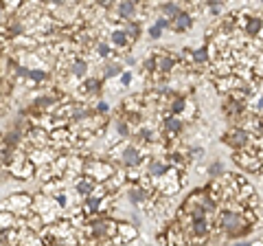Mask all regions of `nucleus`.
<instances>
[{
  "instance_id": "f3484780",
  "label": "nucleus",
  "mask_w": 263,
  "mask_h": 246,
  "mask_svg": "<svg viewBox=\"0 0 263 246\" xmlns=\"http://www.w3.org/2000/svg\"><path fill=\"white\" fill-rule=\"evenodd\" d=\"M222 174H224V163L222 161H213V163H210V165H208V176H210V178L217 180Z\"/></svg>"
},
{
  "instance_id": "aec40b11",
  "label": "nucleus",
  "mask_w": 263,
  "mask_h": 246,
  "mask_svg": "<svg viewBox=\"0 0 263 246\" xmlns=\"http://www.w3.org/2000/svg\"><path fill=\"white\" fill-rule=\"evenodd\" d=\"M147 35H149V40H158L162 35V29H160V26H156V24H151L147 29Z\"/></svg>"
},
{
  "instance_id": "7ed1b4c3",
  "label": "nucleus",
  "mask_w": 263,
  "mask_h": 246,
  "mask_svg": "<svg viewBox=\"0 0 263 246\" xmlns=\"http://www.w3.org/2000/svg\"><path fill=\"white\" fill-rule=\"evenodd\" d=\"M184 132V121L180 117H173V114L167 112L160 121V136H162V143L165 141H171L175 136H180Z\"/></svg>"
},
{
  "instance_id": "f03ea898",
  "label": "nucleus",
  "mask_w": 263,
  "mask_h": 246,
  "mask_svg": "<svg viewBox=\"0 0 263 246\" xmlns=\"http://www.w3.org/2000/svg\"><path fill=\"white\" fill-rule=\"evenodd\" d=\"M101 88H103V79L101 77H86L77 88H75V101H81V103H88L90 99L101 95Z\"/></svg>"
},
{
  "instance_id": "b1692460",
  "label": "nucleus",
  "mask_w": 263,
  "mask_h": 246,
  "mask_svg": "<svg viewBox=\"0 0 263 246\" xmlns=\"http://www.w3.org/2000/svg\"><path fill=\"white\" fill-rule=\"evenodd\" d=\"M252 246H263V242H254V244Z\"/></svg>"
},
{
  "instance_id": "4be33fe9",
  "label": "nucleus",
  "mask_w": 263,
  "mask_h": 246,
  "mask_svg": "<svg viewBox=\"0 0 263 246\" xmlns=\"http://www.w3.org/2000/svg\"><path fill=\"white\" fill-rule=\"evenodd\" d=\"M4 114H7V101H0V119H2L4 117Z\"/></svg>"
},
{
  "instance_id": "5701e85b",
  "label": "nucleus",
  "mask_w": 263,
  "mask_h": 246,
  "mask_svg": "<svg viewBox=\"0 0 263 246\" xmlns=\"http://www.w3.org/2000/svg\"><path fill=\"white\" fill-rule=\"evenodd\" d=\"M232 246H252V244H250V242H235Z\"/></svg>"
},
{
  "instance_id": "4468645a",
  "label": "nucleus",
  "mask_w": 263,
  "mask_h": 246,
  "mask_svg": "<svg viewBox=\"0 0 263 246\" xmlns=\"http://www.w3.org/2000/svg\"><path fill=\"white\" fill-rule=\"evenodd\" d=\"M123 29H125V33H127V38H130L132 44H134L136 40L140 38V20H136V22H125V24H123Z\"/></svg>"
},
{
  "instance_id": "f8f14e48",
  "label": "nucleus",
  "mask_w": 263,
  "mask_h": 246,
  "mask_svg": "<svg viewBox=\"0 0 263 246\" xmlns=\"http://www.w3.org/2000/svg\"><path fill=\"white\" fill-rule=\"evenodd\" d=\"M182 11H184V9L180 7L178 2H165V4H160V13H162V16H165L169 22L173 20V18H178Z\"/></svg>"
},
{
  "instance_id": "dca6fc26",
  "label": "nucleus",
  "mask_w": 263,
  "mask_h": 246,
  "mask_svg": "<svg viewBox=\"0 0 263 246\" xmlns=\"http://www.w3.org/2000/svg\"><path fill=\"white\" fill-rule=\"evenodd\" d=\"M208 62V46L193 48V64H206Z\"/></svg>"
},
{
  "instance_id": "393cba45",
  "label": "nucleus",
  "mask_w": 263,
  "mask_h": 246,
  "mask_svg": "<svg viewBox=\"0 0 263 246\" xmlns=\"http://www.w3.org/2000/svg\"><path fill=\"white\" fill-rule=\"evenodd\" d=\"M81 246H94V244H81Z\"/></svg>"
},
{
  "instance_id": "a211bd4d",
  "label": "nucleus",
  "mask_w": 263,
  "mask_h": 246,
  "mask_svg": "<svg viewBox=\"0 0 263 246\" xmlns=\"http://www.w3.org/2000/svg\"><path fill=\"white\" fill-rule=\"evenodd\" d=\"M53 200H55V205H57V209H59V211L68 209V193H66V191L57 193V196L53 198Z\"/></svg>"
},
{
  "instance_id": "ddd939ff",
  "label": "nucleus",
  "mask_w": 263,
  "mask_h": 246,
  "mask_svg": "<svg viewBox=\"0 0 263 246\" xmlns=\"http://www.w3.org/2000/svg\"><path fill=\"white\" fill-rule=\"evenodd\" d=\"M9 228H18V215L0 211V231H9Z\"/></svg>"
},
{
  "instance_id": "6e6552de",
  "label": "nucleus",
  "mask_w": 263,
  "mask_h": 246,
  "mask_svg": "<svg viewBox=\"0 0 263 246\" xmlns=\"http://www.w3.org/2000/svg\"><path fill=\"white\" fill-rule=\"evenodd\" d=\"M96 184H99V183H96V180H92L90 176H79V180L73 184V189H75V193H77L79 202L86 200V198H90Z\"/></svg>"
},
{
  "instance_id": "39448f33",
  "label": "nucleus",
  "mask_w": 263,
  "mask_h": 246,
  "mask_svg": "<svg viewBox=\"0 0 263 246\" xmlns=\"http://www.w3.org/2000/svg\"><path fill=\"white\" fill-rule=\"evenodd\" d=\"M222 141L226 145H230V147H244L250 141V132L244 130V127H230V130L222 136Z\"/></svg>"
},
{
  "instance_id": "6ab92c4d",
  "label": "nucleus",
  "mask_w": 263,
  "mask_h": 246,
  "mask_svg": "<svg viewBox=\"0 0 263 246\" xmlns=\"http://www.w3.org/2000/svg\"><path fill=\"white\" fill-rule=\"evenodd\" d=\"M118 82H121V86H123V88H127L132 82H134V73H132V70H125V73H123L121 77H118Z\"/></svg>"
},
{
  "instance_id": "f257e3e1",
  "label": "nucleus",
  "mask_w": 263,
  "mask_h": 246,
  "mask_svg": "<svg viewBox=\"0 0 263 246\" xmlns=\"http://www.w3.org/2000/svg\"><path fill=\"white\" fill-rule=\"evenodd\" d=\"M217 226H222L230 237L248 233V224L244 222V215L235 213V211H222V215H217Z\"/></svg>"
},
{
  "instance_id": "0eeeda50",
  "label": "nucleus",
  "mask_w": 263,
  "mask_h": 246,
  "mask_svg": "<svg viewBox=\"0 0 263 246\" xmlns=\"http://www.w3.org/2000/svg\"><path fill=\"white\" fill-rule=\"evenodd\" d=\"M108 42L112 44L114 51H125V48L132 46V42H130V38H127V33H125V29H123V24L116 26V29H110Z\"/></svg>"
},
{
  "instance_id": "20e7f679",
  "label": "nucleus",
  "mask_w": 263,
  "mask_h": 246,
  "mask_svg": "<svg viewBox=\"0 0 263 246\" xmlns=\"http://www.w3.org/2000/svg\"><path fill=\"white\" fill-rule=\"evenodd\" d=\"M116 13V18L125 24V22H136L138 18V2H130V0H123V2H116L112 9Z\"/></svg>"
},
{
  "instance_id": "1a4fd4ad",
  "label": "nucleus",
  "mask_w": 263,
  "mask_h": 246,
  "mask_svg": "<svg viewBox=\"0 0 263 246\" xmlns=\"http://www.w3.org/2000/svg\"><path fill=\"white\" fill-rule=\"evenodd\" d=\"M125 70L127 68H125V64H123L121 57H116V60H108L103 64V75H101V79H103V83H105L108 79H112V77H121Z\"/></svg>"
},
{
  "instance_id": "9d476101",
  "label": "nucleus",
  "mask_w": 263,
  "mask_h": 246,
  "mask_svg": "<svg viewBox=\"0 0 263 246\" xmlns=\"http://www.w3.org/2000/svg\"><path fill=\"white\" fill-rule=\"evenodd\" d=\"M66 180L64 178H53V180H48V183H44L42 187H39V193H44V196H48V198H55L57 193H61V191H66Z\"/></svg>"
},
{
  "instance_id": "9b49d317",
  "label": "nucleus",
  "mask_w": 263,
  "mask_h": 246,
  "mask_svg": "<svg viewBox=\"0 0 263 246\" xmlns=\"http://www.w3.org/2000/svg\"><path fill=\"white\" fill-rule=\"evenodd\" d=\"M191 26H193V16H191V13H187V11H182L178 18H173V20H171L169 29L175 31V33H184V31H188Z\"/></svg>"
},
{
  "instance_id": "423d86ee",
  "label": "nucleus",
  "mask_w": 263,
  "mask_h": 246,
  "mask_svg": "<svg viewBox=\"0 0 263 246\" xmlns=\"http://www.w3.org/2000/svg\"><path fill=\"white\" fill-rule=\"evenodd\" d=\"M149 196H151V193H147L140 184H127L125 187V198H127V202H130L132 206H138L140 209V206L149 200Z\"/></svg>"
},
{
  "instance_id": "2eb2a0df",
  "label": "nucleus",
  "mask_w": 263,
  "mask_h": 246,
  "mask_svg": "<svg viewBox=\"0 0 263 246\" xmlns=\"http://www.w3.org/2000/svg\"><path fill=\"white\" fill-rule=\"evenodd\" d=\"M261 29H263V20L261 18H250L248 20V24H245V33L248 35H259L261 33Z\"/></svg>"
},
{
  "instance_id": "412c9836",
  "label": "nucleus",
  "mask_w": 263,
  "mask_h": 246,
  "mask_svg": "<svg viewBox=\"0 0 263 246\" xmlns=\"http://www.w3.org/2000/svg\"><path fill=\"white\" fill-rule=\"evenodd\" d=\"M153 24H156V26H160V29L165 31V29H169V26H171V22L167 20L165 16H158V18H156V22H153Z\"/></svg>"
}]
</instances>
